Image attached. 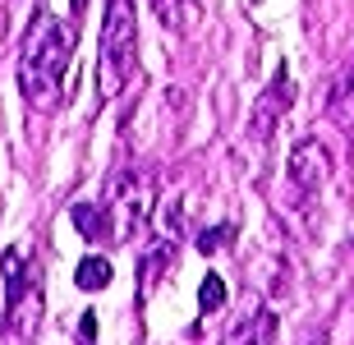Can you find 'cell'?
<instances>
[{"label":"cell","instance_id":"1","mask_svg":"<svg viewBox=\"0 0 354 345\" xmlns=\"http://www.w3.org/2000/svg\"><path fill=\"white\" fill-rule=\"evenodd\" d=\"M74 41H79V24L55 14L51 5H41L32 14V24L19 46V93L32 111H55L60 93H65V74L74 60Z\"/></svg>","mask_w":354,"mask_h":345},{"label":"cell","instance_id":"2","mask_svg":"<svg viewBox=\"0 0 354 345\" xmlns=\"http://www.w3.org/2000/svg\"><path fill=\"white\" fill-rule=\"evenodd\" d=\"M133 69H138V10H133V0H106L102 46H97V93H102V102L124 93Z\"/></svg>","mask_w":354,"mask_h":345},{"label":"cell","instance_id":"3","mask_svg":"<svg viewBox=\"0 0 354 345\" xmlns=\"http://www.w3.org/2000/svg\"><path fill=\"white\" fill-rule=\"evenodd\" d=\"M106 221H111V244H129L147 230L152 207H157V180L152 171L124 166V171L106 185Z\"/></svg>","mask_w":354,"mask_h":345},{"label":"cell","instance_id":"4","mask_svg":"<svg viewBox=\"0 0 354 345\" xmlns=\"http://www.w3.org/2000/svg\"><path fill=\"white\" fill-rule=\"evenodd\" d=\"M5 304H10V327L19 322H32L41 313V281H37V267H24L19 253H5Z\"/></svg>","mask_w":354,"mask_h":345},{"label":"cell","instance_id":"5","mask_svg":"<svg viewBox=\"0 0 354 345\" xmlns=\"http://www.w3.org/2000/svg\"><path fill=\"white\" fill-rule=\"evenodd\" d=\"M327 175H331L327 147L317 143V138L295 143V152H290V185H295V194H308V198H313L317 189L327 185Z\"/></svg>","mask_w":354,"mask_h":345},{"label":"cell","instance_id":"6","mask_svg":"<svg viewBox=\"0 0 354 345\" xmlns=\"http://www.w3.org/2000/svg\"><path fill=\"white\" fill-rule=\"evenodd\" d=\"M286 106H290V74H286V65H281V69H276V83L267 88V97H263V106L253 111V133L267 138V120L276 124V115H281Z\"/></svg>","mask_w":354,"mask_h":345},{"label":"cell","instance_id":"7","mask_svg":"<svg viewBox=\"0 0 354 345\" xmlns=\"http://www.w3.org/2000/svg\"><path fill=\"white\" fill-rule=\"evenodd\" d=\"M69 221L79 226L83 239H92V244H111V221H106L102 203H74V207H69Z\"/></svg>","mask_w":354,"mask_h":345},{"label":"cell","instance_id":"8","mask_svg":"<svg viewBox=\"0 0 354 345\" xmlns=\"http://www.w3.org/2000/svg\"><path fill=\"white\" fill-rule=\"evenodd\" d=\"M171 239H157V244H152V249L143 253V263H138V295H152V286H157L161 281V272H166V267H171Z\"/></svg>","mask_w":354,"mask_h":345},{"label":"cell","instance_id":"9","mask_svg":"<svg viewBox=\"0 0 354 345\" xmlns=\"http://www.w3.org/2000/svg\"><path fill=\"white\" fill-rule=\"evenodd\" d=\"M331 115L341 120V124H354V60L345 65V74L336 79V88H331Z\"/></svg>","mask_w":354,"mask_h":345},{"label":"cell","instance_id":"10","mask_svg":"<svg viewBox=\"0 0 354 345\" xmlns=\"http://www.w3.org/2000/svg\"><path fill=\"white\" fill-rule=\"evenodd\" d=\"M276 336V313H267V308H258L249 322H239L235 332L225 336L230 345H244V341H272Z\"/></svg>","mask_w":354,"mask_h":345},{"label":"cell","instance_id":"11","mask_svg":"<svg viewBox=\"0 0 354 345\" xmlns=\"http://www.w3.org/2000/svg\"><path fill=\"white\" fill-rule=\"evenodd\" d=\"M74 281H79V290H106V286H111V263L92 253V258H83V263H79Z\"/></svg>","mask_w":354,"mask_h":345},{"label":"cell","instance_id":"12","mask_svg":"<svg viewBox=\"0 0 354 345\" xmlns=\"http://www.w3.org/2000/svg\"><path fill=\"white\" fill-rule=\"evenodd\" d=\"M225 304V281L221 277H203V290H198V313H216Z\"/></svg>","mask_w":354,"mask_h":345},{"label":"cell","instance_id":"13","mask_svg":"<svg viewBox=\"0 0 354 345\" xmlns=\"http://www.w3.org/2000/svg\"><path fill=\"white\" fill-rule=\"evenodd\" d=\"M152 10H157V19L166 28H180L184 14H189V0H152Z\"/></svg>","mask_w":354,"mask_h":345},{"label":"cell","instance_id":"14","mask_svg":"<svg viewBox=\"0 0 354 345\" xmlns=\"http://www.w3.org/2000/svg\"><path fill=\"white\" fill-rule=\"evenodd\" d=\"M230 235H235V226H212V230H203V235H198V249H203V253H216Z\"/></svg>","mask_w":354,"mask_h":345},{"label":"cell","instance_id":"15","mask_svg":"<svg viewBox=\"0 0 354 345\" xmlns=\"http://www.w3.org/2000/svg\"><path fill=\"white\" fill-rule=\"evenodd\" d=\"M79 336H83V341H92V336H97V318H83V327H79Z\"/></svg>","mask_w":354,"mask_h":345},{"label":"cell","instance_id":"16","mask_svg":"<svg viewBox=\"0 0 354 345\" xmlns=\"http://www.w3.org/2000/svg\"><path fill=\"white\" fill-rule=\"evenodd\" d=\"M69 5H74V14H79V10H83V5H88V0H69Z\"/></svg>","mask_w":354,"mask_h":345}]
</instances>
